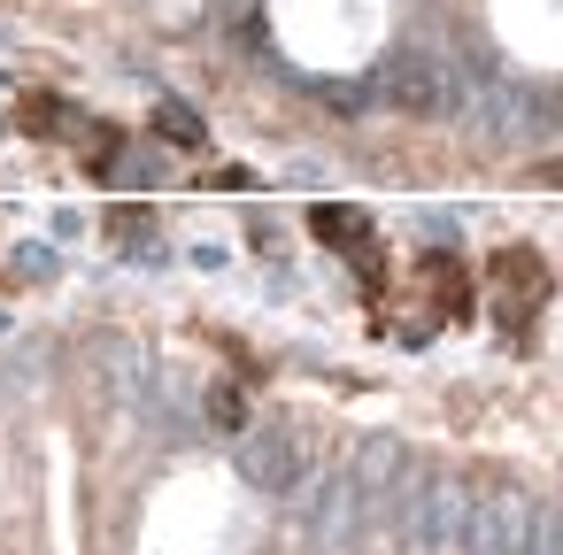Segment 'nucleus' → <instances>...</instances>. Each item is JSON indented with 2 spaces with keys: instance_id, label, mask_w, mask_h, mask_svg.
Segmentation results:
<instances>
[{
  "instance_id": "obj_1",
  "label": "nucleus",
  "mask_w": 563,
  "mask_h": 555,
  "mask_svg": "<svg viewBox=\"0 0 563 555\" xmlns=\"http://www.w3.org/2000/svg\"><path fill=\"white\" fill-rule=\"evenodd\" d=\"M494 286H509V309H532V301H540V263L509 247V255L494 263Z\"/></svg>"
},
{
  "instance_id": "obj_2",
  "label": "nucleus",
  "mask_w": 563,
  "mask_h": 555,
  "mask_svg": "<svg viewBox=\"0 0 563 555\" xmlns=\"http://www.w3.org/2000/svg\"><path fill=\"white\" fill-rule=\"evenodd\" d=\"M309 232H317L324 247H340V255H363V217H355V209H317Z\"/></svg>"
},
{
  "instance_id": "obj_3",
  "label": "nucleus",
  "mask_w": 563,
  "mask_h": 555,
  "mask_svg": "<svg viewBox=\"0 0 563 555\" xmlns=\"http://www.w3.org/2000/svg\"><path fill=\"white\" fill-rule=\"evenodd\" d=\"M24 124L32 132H55V93H24Z\"/></svg>"
},
{
  "instance_id": "obj_4",
  "label": "nucleus",
  "mask_w": 563,
  "mask_h": 555,
  "mask_svg": "<svg viewBox=\"0 0 563 555\" xmlns=\"http://www.w3.org/2000/svg\"><path fill=\"white\" fill-rule=\"evenodd\" d=\"M163 132H170V140H194V147H201V124H194L186 109H163Z\"/></svg>"
}]
</instances>
